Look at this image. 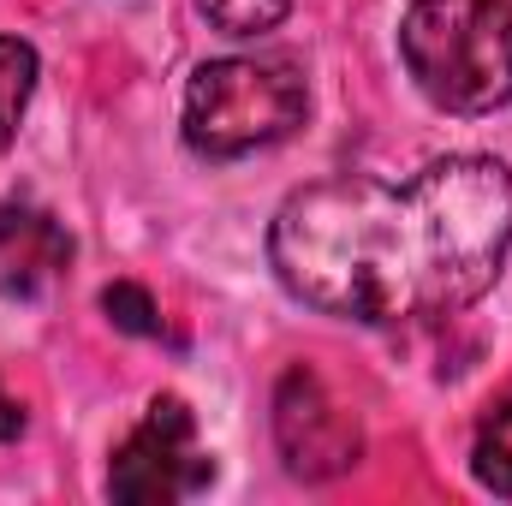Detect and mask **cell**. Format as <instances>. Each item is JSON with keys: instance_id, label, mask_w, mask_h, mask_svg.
I'll use <instances>...</instances> for the list:
<instances>
[{"instance_id": "7a4b0ae2", "label": "cell", "mask_w": 512, "mask_h": 506, "mask_svg": "<svg viewBox=\"0 0 512 506\" xmlns=\"http://www.w3.org/2000/svg\"><path fill=\"white\" fill-rule=\"evenodd\" d=\"M405 197L423 256V316L477 304L512 256V173L495 155H447L429 161Z\"/></svg>"}, {"instance_id": "5b68a950", "label": "cell", "mask_w": 512, "mask_h": 506, "mask_svg": "<svg viewBox=\"0 0 512 506\" xmlns=\"http://www.w3.org/2000/svg\"><path fill=\"white\" fill-rule=\"evenodd\" d=\"M209 483H215V453L197 447V417L185 411V399L173 393L149 399L143 423L114 447L108 495L126 506H173Z\"/></svg>"}, {"instance_id": "7c38bea8", "label": "cell", "mask_w": 512, "mask_h": 506, "mask_svg": "<svg viewBox=\"0 0 512 506\" xmlns=\"http://www.w3.org/2000/svg\"><path fill=\"white\" fill-rule=\"evenodd\" d=\"M18 435H24V405L0 393V441H18Z\"/></svg>"}, {"instance_id": "8fae6325", "label": "cell", "mask_w": 512, "mask_h": 506, "mask_svg": "<svg viewBox=\"0 0 512 506\" xmlns=\"http://www.w3.org/2000/svg\"><path fill=\"white\" fill-rule=\"evenodd\" d=\"M102 310H108L114 328H126L137 340H161V310H155V298H149L137 280H114V286L102 292Z\"/></svg>"}, {"instance_id": "3957f363", "label": "cell", "mask_w": 512, "mask_h": 506, "mask_svg": "<svg viewBox=\"0 0 512 506\" xmlns=\"http://www.w3.org/2000/svg\"><path fill=\"white\" fill-rule=\"evenodd\" d=\"M399 60L441 114H495L512 102V0H411Z\"/></svg>"}, {"instance_id": "52a82bcc", "label": "cell", "mask_w": 512, "mask_h": 506, "mask_svg": "<svg viewBox=\"0 0 512 506\" xmlns=\"http://www.w3.org/2000/svg\"><path fill=\"white\" fill-rule=\"evenodd\" d=\"M66 268H72V233L48 209H36L24 197L0 203V292L6 298H18V304L42 298L66 280Z\"/></svg>"}, {"instance_id": "9c48e42d", "label": "cell", "mask_w": 512, "mask_h": 506, "mask_svg": "<svg viewBox=\"0 0 512 506\" xmlns=\"http://www.w3.org/2000/svg\"><path fill=\"white\" fill-rule=\"evenodd\" d=\"M471 471L483 489L512 495V393L501 405H489L483 429H477V453H471Z\"/></svg>"}, {"instance_id": "277c9868", "label": "cell", "mask_w": 512, "mask_h": 506, "mask_svg": "<svg viewBox=\"0 0 512 506\" xmlns=\"http://www.w3.org/2000/svg\"><path fill=\"white\" fill-rule=\"evenodd\" d=\"M304 114L310 90L292 60H203L185 84V143L209 161H239L286 143Z\"/></svg>"}, {"instance_id": "30bf717a", "label": "cell", "mask_w": 512, "mask_h": 506, "mask_svg": "<svg viewBox=\"0 0 512 506\" xmlns=\"http://www.w3.org/2000/svg\"><path fill=\"white\" fill-rule=\"evenodd\" d=\"M286 6L292 0H197V12L215 30H227V36H262V30H274L286 18Z\"/></svg>"}, {"instance_id": "ba28073f", "label": "cell", "mask_w": 512, "mask_h": 506, "mask_svg": "<svg viewBox=\"0 0 512 506\" xmlns=\"http://www.w3.org/2000/svg\"><path fill=\"white\" fill-rule=\"evenodd\" d=\"M30 96H36V48L18 36H0V149H12Z\"/></svg>"}, {"instance_id": "8992f818", "label": "cell", "mask_w": 512, "mask_h": 506, "mask_svg": "<svg viewBox=\"0 0 512 506\" xmlns=\"http://www.w3.org/2000/svg\"><path fill=\"white\" fill-rule=\"evenodd\" d=\"M274 441H280L286 471L304 477V483H328V477L352 471L358 453H364V435H358L352 411H340V399L304 364L286 370L280 387H274Z\"/></svg>"}, {"instance_id": "6da1fadb", "label": "cell", "mask_w": 512, "mask_h": 506, "mask_svg": "<svg viewBox=\"0 0 512 506\" xmlns=\"http://www.w3.org/2000/svg\"><path fill=\"white\" fill-rule=\"evenodd\" d=\"M268 262L292 298L346 322L423 316L411 197L376 179H322L280 203Z\"/></svg>"}]
</instances>
